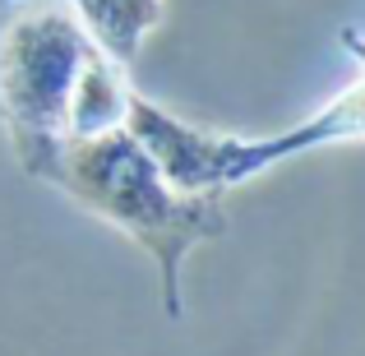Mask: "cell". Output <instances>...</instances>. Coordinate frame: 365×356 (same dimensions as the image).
<instances>
[{"instance_id":"obj_1","label":"cell","mask_w":365,"mask_h":356,"mask_svg":"<svg viewBox=\"0 0 365 356\" xmlns=\"http://www.w3.org/2000/svg\"><path fill=\"white\" fill-rule=\"evenodd\" d=\"M134 93L70 0H0V116L19 148L125 125Z\"/></svg>"},{"instance_id":"obj_2","label":"cell","mask_w":365,"mask_h":356,"mask_svg":"<svg viewBox=\"0 0 365 356\" xmlns=\"http://www.w3.org/2000/svg\"><path fill=\"white\" fill-rule=\"evenodd\" d=\"M28 167L65 185L74 199L98 208L125 227L143 250H153L162 268V301L167 315H180V264L199 240L227 232L217 195H180L162 180L153 153L125 125L79 139H56L24 153Z\"/></svg>"},{"instance_id":"obj_3","label":"cell","mask_w":365,"mask_h":356,"mask_svg":"<svg viewBox=\"0 0 365 356\" xmlns=\"http://www.w3.org/2000/svg\"><path fill=\"white\" fill-rule=\"evenodd\" d=\"M125 130L153 153L162 180L180 195H222L227 185L259 176L273 167L277 158H296V153L324 148V143L342 139H365V79L347 88L338 102L319 111V116L292 125L268 139H241V134H217V130H195V125L167 116L162 107L143 98H130L125 111Z\"/></svg>"},{"instance_id":"obj_4","label":"cell","mask_w":365,"mask_h":356,"mask_svg":"<svg viewBox=\"0 0 365 356\" xmlns=\"http://www.w3.org/2000/svg\"><path fill=\"white\" fill-rule=\"evenodd\" d=\"M93 42L111 56V61H134L143 37L162 24V0H70Z\"/></svg>"},{"instance_id":"obj_5","label":"cell","mask_w":365,"mask_h":356,"mask_svg":"<svg viewBox=\"0 0 365 356\" xmlns=\"http://www.w3.org/2000/svg\"><path fill=\"white\" fill-rule=\"evenodd\" d=\"M347 46L356 51V61H361V70H365V37H347Z\"/></svg>"}]
</instances>
